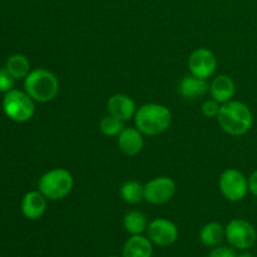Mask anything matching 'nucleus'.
<instances>
[{
	"label": "nucleus",
	"mask_w": 257,
	"mask_h": 257,
	"mask_svg": "<svg viewBox=\"0 0 257 257\" xmlns=\"http://www.w3.org/2000/svg\"><path fill=\"white\" fill-rule=\"evenodd\" d=\"M217 122L223 132L232 137H240L251 130L253 115L247 104L238 100H230L221 105Z\"/></svg>",
	"instance_id": "obj_1"
},
{
	"label": "nucleus",
	"mask_w": 257,
	"mask_h": 257,
	"mask_svg": "<svg viewBox=\"0 0 257 257\" xmlns=\"http://www.w3.org/2000/svg\"><path fill=\"white\" fill-rule=\"evenodd\" d=\"M172 122V113L166 105L158 103H147L141 105L135 114L136 128L143 135L155 136L162 135L170 128Z\"/></svg>",
	"instance_id": "obj_2"
},
{
	"label": "nucleus",
	"mask_w": 257,
	"mask_h": 257,
	"mask_svg": "<svg viewBox=\"0 0 257 257\" xmlns=\"http://www.w3.org/2000/svg\"><path fill=\"white\" fill-rule=\"evenodd\" d=\"M24 90L34 102L48 103L59 93V80L50 70L38 68L24 78Z\"/></svg>",
	"instance_id": "obj_3"
},
{
	"label": "nucleus",
	"mask_w": 257,
	"mask_h": 257,
	"mask_svg": "<svg viewBox=\"0 0 257 257\" xmlns=\"http://www.w3.org/2000/svg\"><path fill=\"white\" fill-rule=\"evenodd\" d=\"M74 186V178L64 168H54L45 172L38 182V191L49 201H59L67 197Z\"/></svg>",
	"instance_id": "obj_4"
},
{
	"label": "nucleus",
	"mask_w": 257,
	"mask_h": 257,
	"mask_svg": "<svg viewBox=\"0 0 257 257\" xmlns=\"http://www.w3.org/2000/svg\"><path fill=\"white\" fill-rule=\"evenodd\" d=\"M4 113L12 120L18 123L28 122L35 113V104L33 98L27 92L12 89L5 93L3 99Z\"/></svg>",
	"instance_id": "obj_5"
},
{
	"label": "nucleus",
	"mask_w": 257,
	"mask_h": 257,
	"mask_svg": "<svg viewBox=\"0 0 257 257\" xmlns=\"http://www.w3.org/2000/svg\"><path fill=\"white\" fill-rule=\"evenodd\" d=\"M225 238L228 245L232 246L236 250L246 251L256 243V228L248 221L235 218L226 225Z\"/></svg>",
	"instance_id": "obj_6"
},
{
	"label": "nucleus",
	"mask_w": 257,
	"mask_h": 257,
	"mask_svg": "<svg viewBox=\"0 0 257 257\" xmlns=\"http://www.w3.org/2000/svg\"><path fill=\"white\" fill-rule=\"evenodd\" d=\"M218 185L222 196L230 202L242 201L248 193V178H246L242 172L235 168L223 171Z\"/></svg>",
	"instance_id": "obj_7"
},
{
	"label": "nucleus",
	"mask_w": 257,
	"mask_h": 257,
	"mask_svg": "<svg viewBox=\"0 0 257 257\" xmlns=\"http://www.w3.org/2000/svg\"><path fill=\"white\" fill-rule=\"evenodd\" d=\"M178 227L175 222L167 218H155L148 223L147 237L153 245L160 247H168L178 240Z\"/></svg>",
	"instance_id": "obj_8"
},
{
	"label": "nucleus",
	"mask_w": 257,
	"mask_h": 257,
	"mask_svg": "<svg viewBox=\"0 0 257 257\" xmlns=\"http://www.w3.org/2000/svg\"><path fill=\"white\" fill-rule=\"evenodd\" d=\"M176 193V182L170 177H156L145 185V200L151 205L170 202Z\"/></svg>",
	"instance_id": "obj_9"
},
{
	"label": "nucleus",
	"mask_w": 257,
	"mask_h": 257,
	"mask_svg": "<svg viewBox=\"0 0 257 257\" xmlns=\"http://www.w3.org/2000/svg\"><path fill=\"white\" fill-rule=\"evenodd\" d=\"M216 68H217V59L207 48H198L190 55L188 69L195 77L207 80L215 74Z\"/></svg>",
	"instance_id": "obj_10"
},
{
	"label": "nucleus",
	"mask_w": 257,
	"mask_h": 257,
	"mask_svg": "<svg viewBox=\"0 0 257 257\" xmlns=\"http://www.w3.org/2000/svg\"><path fill=\"white\" fill-rule=\"evenodd\" d=\"M107 110L114 118L125 122V120H130L131 118L135 117L137 107H136V102L130 95L117 93L108 99Z\"/></svg>",
	"instance_id": "obj_11"
},
{
	"label": "nucleus",
	"mask_w": 257,
	"mask_h": 257,
	"mask_svg": "<svg viewBox=\"0 0 257 257\" xmlns=\"http://www.w3.org/2000/svg\"><path fill=\"white\" fill-rule=\"evenodd\" d=\"M47 198L39 191H30L25 193L22 200V212L28 220H39L47 211Z\"/></svg>",
	"instance_id": "obj_12"
},
{
	"label": "nucleus",
	"mask_w": 257,
	"mask_h": 257,
	"mask_svg": "<svg viewBox=\"0 0 257 257\" xmlns=\"http://www.w3.org/2000/svg\"><path fill=\"white\" fill-rule=\"evenodd\" d=\"M119 150L127 156H137L145 147L143 133L137 128H124L118 136Z\"/></svg>",
	"instance_id": "obj_13"
},
{
	"label": "nucleus",
	"mask_w": 257,
	"mask_h": 257,
	"mask_svg": "<svg viewBox=\"0 0 257 257\" xmlns=\"http://www.w3.org/2000/svg\"><path fill=\"white\" fill-rule=\"evenodd\" d=\"M208 90H210V85L207 80L201 79L192 74L183 77L178 84V93L181 97L187 100H195L203 97Z\"/></svg>",
	"instance_id": "obj_14"
},
{
	"label": "nucleus",
	"mask_w": 257,
	"mask_h": 257,
	"mask_svg": "<svg viewBox=\"0 0 257 257\" xmlns=\"http://www.w3.org/2000/svg\"><path fill=\"white\" fill-rule=\"evenodd\" d=\"M236 92V85L232 78L226 74H220L213 78L210 84L211 97L217 100L220 104L232 100Z\"/></svg>",
	"instance_id": "obj_15"
},
{
	"label": "nucleus",
	"mask_w": 257,
	"mask_h": 257,
	"mask_svg": "<svg viewBox=\"0 0 257 257\" xmlns=\"http://www.w3.org/2000/svg\"><path fill=\"white\" fill-rule=\"evenodd\" d=\"M153 243L143 235H133L123 245L122 257H152Z\"/></svg>",
	"instance_id": "obj_16"
},
{
	"label": "nucleus",
	"mask_w": 257,
	"mask_h": 257,
	"mask_svg": "<svg viewBox=\"0 0 257 257\" xmlns=\"http://www.w3.org/2000/svg\"><path fill=\"white\" fill-rule=\"evenodd\" d=\"M200 241L206 247H216L225 238V227L218 222H208L201 228Z\"/></svg>",
	"instance_id": "obj_17"
},
{
	"label": "nucleus",
	"mask_w": 257,
	"mask_h": 257,
	"mask_svg": "<svg viewBox=\"0 0 257 257\" xmlns=\"http://www.w3.org/2000/svg\"><path fill=\"white\" fill-rule=\"evenodd\" d=\"M123 227L131 236L142 235L145 231H147V217L140 211H131L123 218Z\"/></svg>",
	"instance_id": "obj_18"
},
{
	"label": "nucleus",
	"mask_w": 257,
	"mask_h": 257,
	"mask_svg": "<svg viewBox=\"0 0 257 257\" xmlns=\"http://www.w3.org/2000/svg\"><path fill=\"white\" fill-rule=\"evenodd\" d=\"M119 195L125 203L137 205L145 200V186L141 185L138 181L130 180L120 186Z\"/></svg>",
	"instance_id": "obj_19"
},
{
	"label": "nucleus",
	"mask_w": 257,
	"mask_h": 257,
	"mask_svg": "<svg viewBox=\"0 0 257 257\" xmlns=\"http://www.w3.org/2000/svg\"><path fill=\"white\" fill-rule=\"evenodd\" d=\"M10 74L15 79H23L30 73V63L25 55L13 54L8 58L7 65H5Z\"/></svg>",
	"instance_id": "obj_20"
},
{
	"label": "nucleus",
	"mask_w": 257,
	"mask_h": 257,
	"mask_svg": "<svg viewBox=\"0 0 257 257\" xmlns=\"http://www.w3.org/2000/svg\"><path fill=\"white\" fill-rule=\"evenodd\" d=\"M99 130L107 137H118L119 133L124 130V125H123L122 120L108 114L103 117L99 122Z\"/></svg>",
	"instance_id": "obj_21"
},
{
	"label": "nucleus",
	"mask_w": 257,
	"mask_h": 257,
	"mask_svg": "<svg viewBox=\"0 0 257 257\" xmlns=\"http://www.w3.org/2000/svg\"><path fill=\"white\" fill-rule=\"evenodd\" d=\"M15 78L9 73L7 68L0 69V92L8 93L12 89H14Z\"/></svg>",
	"instance_id": "obj_22"
},
{
	"label": "nucleus",
	"mask_w": 257,
	"mask_h": 257,
	"mask_svg": "<svg viewBox=\"0 0 257 257\" xmlns=\"http://www.w3.org/2000/svg\"><path fill=\"white\" fill-rule=\"evenodd\" d=\"M220 103L217 100L207 99L202 103V107H201V110H202V114L207 118H217L218 112H220Z\"/></svg>",
	"instance_id": "obj_23"
},
{
	"label": "nucleus",
	"mask_w": 257,
	"mask_h": 257,
	"mask_svg": "<svg viewBox=\"0 0 257 257\" xmlns=\"http://www.w3.org/2000/svg\"><path fill=\"white\" fill-rule=\"evenodd\" d=\"M207 257H237V253H236V248H233L232 246L218 245L212 247Z\"/></svg>",
	"instance_id": "obj_24"
},
{
	"label": "nucleus",
	"mask_w": 257,
	"mask_h": 257,
	"mask_svg": "<svg viewBox=\"0 0 257 257\" xmlns=\"http://www.w3.org/2000/svg\"><path fill=\"white\" fill-rule=\"evenodd\" d=\"M248 192L257 197V170L248 177Z\"/></svg>",
	"instance_id": "obj_25"
},
{
	"label": "nucleus",
	"mask_w": 257,
	"mask_h": 257,
	"mask_svg": "<svg viewBox=\"0 0 257 257\" xmlns=\"http://www.w3.org/2000/svg\"><path fill=\"white\" fill-rule=\"evenodd\" d=\"M237 257H252L250 253H241V255H237Z\"/></svg>",
	"instance_id": "obj_26"
},
{
	"label": "nucleus",
	"mask_w": 257,
	"mask_h": 257,
	"mask_svg": "<svg viewBox=\"0 0 257 257\" xmlns=\"http://www.w3.org/2000/svg\"><path fill=\"white\" fill-rule=\"evenodd\" d=\"M107 257H119V256H115V255H109V256H107Z\"/></svg>",
	"instance_id": "obj_27"
}]
</instances>
